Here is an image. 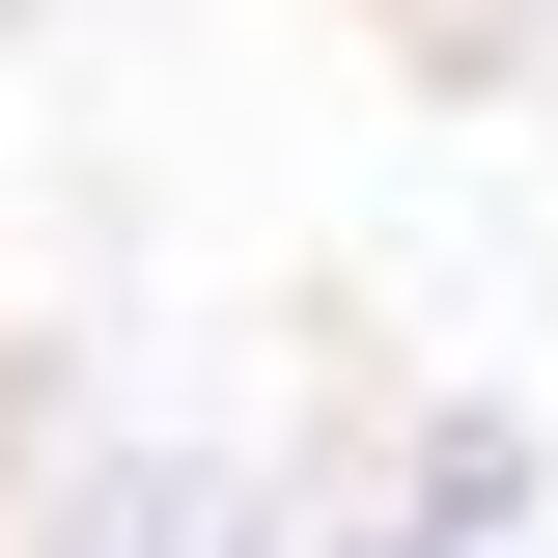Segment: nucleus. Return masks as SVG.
Masks as SVG:
<instances>
[{"label":"nucleus","mask_w":558,"mask_h":558,"mask_svg":"<svg viewBox=\"0 0 558 558\" xmlns=\"http://www.w3.org/2000/svg\"><path fill=\"white\" fill-rule=\"evenodd\" d=\"M28 558H279V502L196 475V447H84V475L28 502Z\"/></svg>","instance_id":"f257e3e1"},{"label":"nucleus","mask_w":558,"mask_h":558,"mask_svg":"<svg viewBox=\"0 0 558 558\" xmlns=\"http://www.w3.org/2000/svg\"><path fill=\"white\" fill-rule=\"evenodd\" d=\"M418 531H447V558L531 531V418H418Z\"/></svg>","instance_id":"f03ea898"},{"label":"nucleus","mask_w":558,"mask_h":558,"mask_svg":"<svg viewBox=\"0 0 558 558\" xmlns=\"http://www.w3.org/2000/svg\"><path fill=\"white\" fill-rule=\"evenodd\" d=\"M279 558H447V531H418V502H391V531H279Z\"/></svg>","instance_id":"7ed1b4c3"}]
</instances>
